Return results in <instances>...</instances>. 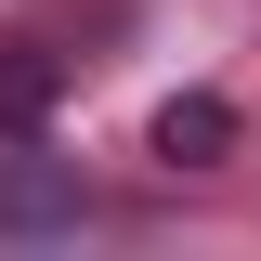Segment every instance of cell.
Listing matches in <instances>:
<instances>
[{
	"instance_id": "cell-1",
	"label": "cell",
	"mask_w": 261,
	"mask_h": 261,
	"mask_svg": "<svg viewBox=\"0 0 261 261\" xmlns=\"http://www.w3.org/2000/svg\"><path fill=\"white\" fill-rule=\"evenodd\" d=\"M222 144H235V105H222V92H183V105L157 118V157H170V170H209Z\"/></svg>"
},
{
	"instance_id": "cell-2",
	"label": "cell",
	"mask_w": 261,
	"mask_h": 261,
	"mask_svg": "<svg viewBox=\"0 0 261 261\" xmlns=\"http://www.w3.org/2000/svg\"><path fill=\"white\" fill-rule=\"evenodd\" d=\"M65 209H79V196H65L53 170H13V183H0V222H65Z\"/></svg>"
}]
</instances>
